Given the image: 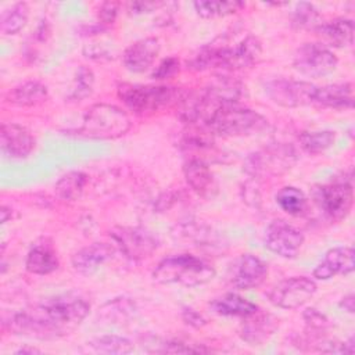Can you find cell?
<instances>
[{
  "mask_svg": "<svg viewBox=\"0 0 355 355\" xmlns=\"http://www.w3.org/2000/svg\"><path fill=\"white\" fill-rule=\"evenodd\" d=\"M90 304L75 293L50 297L10 315L4 327L12 334L54 340L72 333L89 315Z\"/></svg>",
  "mask_w": 355,
  "mask_h": 355,
  "instance_id": "6da1fadb",
  "label": "cell"
},
{
  "mask_svg": "<svg viewBox=\"0 0 355 355\" xmlns=\"http://www.w3.org/2000/svg\"><path fill=\"white\" fill-rule=\"evenodd\" d=\"M215 275V268L207 261L191 254H175L158 262L153 270V280L158 284L198 287L209 283Z\"/></svg>",
  "mask_w": 355,
  "mask_h": 355,
  "instance_id": "7a4b0ae2",
  "label": "cell"
},
{
  "mask_svg": "<svg viewBox=\"0 0 355 355\" xmlns=\"http://www.w3.org/2000/svg\"><path fill=\"white\" fill-rule=\"evenodd\" d=\"M214 136L243 137L265 132L269 122L259 112L239 104L222 105L207 119L204 125Z\"/></svg>",
  "mask_w": 355,
  "mask_h": 355,
  "instance_id": "3957f363",
  "label": "cell"
},
{
  "mask_svg": "<svg viewBox=\"0 0 355 355\" xmlns=\"http://www.w3.org/2000/svg\"><path fill=\"white\" fill-rule=\"evenodd\" d=\"M132 121L119 107L107 103L90 105L82 118V123L75 129V136L94 140H112L129 132Z\"/></svg>",
  "mask_w": 355,
  "mask_h": 355,
  "instance_id": "277c9868",
  "label": "cell"
},
{
  "mask_svg": "<svg viewBox=\"0 0 355 355\" xmlns=\"http://www.w3.org/2000/svg\"><path fill=\"white\" fill-rule=\"evenodd\" d=\"M184 94V90L173 86L133 83H122L118 86L119 100L136 114L155 112L164 108L178 105Z\"/></svg>",
  "mask_w": 355,
  "mask_h": 355,
  "instance_id": "5b68a950",
  "label": "cell"
},
{
  "mask_svg": "<svg viewBox=\"0 0 355 355\" xmlns=\"http://www.w3.org/2000/svg\"><path fill=\"white\" fill-rule=\"evenodd\" d=\"M295 148L287 143H272L262 150L250 154L244 162V171L252 178H265L284 173L297 162Z\"/></svg>",
  "mask_w": 355,
  "mask_h": 355,
  "instance_id": "8992f818",
  "label": "cell"
},
{
  "mask_svg": "<svg viewBox=\"0 0 355 355\" xmlns=\"http://www.w3.org/2000/svg\"><path fill=\"white\" fill-rule=\"evenodd\" d=\"M313 198L330 220L340 222L345 219L354 204L351 178H338L327 184L319 186L313 191Z\"/></svg>",
  "mask_w": 355,
  "mask_h": 355,
  "instance_id": "52a82bcc",
  "label": "cell"
},
{
  "mask_svg": "<svg viewBox=\"0 0 355 355\" xmlns=\"http://www.w3.org/2000/svg\"><path fill=\"white\" fill-rule=\"evenodd\" d=\"M293 65L304 76L322 78L336 71L338 58L323 43H304L297 49Z\"/></svg>",
  "mask_w": 355,
  "mask_h": 355,
  "instance_id": "ba28073f",
  "label": "cell"
},
{
  "mask_svg": "<svg viewBox=\"0 0 355 355\" xmlns=\"http://www.w3.org/2000/svg\"><path fill=\"white\" fill-rule=\"evenodd\" d=\"M318 286L306 276L287 277L268 291L269 302L280 309H297L305 305L316 293Z\"/></svg>",
  "mask_w": 355,
  "mask_h": 355,
  "instance_id": "9c48e42d",
  "label": "cell"
},
{
  "mask_svg": "<svg viewBox=\"0 0 355 355\" xmlns=\"http://www.w3.org/2000/svg\"><path fill=\"white\" fill-rule=\"evenodd\" d=\"M316 87L318 86L306 80L277 78L265 85V93L275 104L286 108H295L312 104Z\"/></svg>",
  "mask_w": 355,
  "mask_h": 355,
  "instance_id": "30bf717a",
  "label": "cell"
},
{
  "mask_svg": "<svg viewBox=\"0 0 355 355\" xmlns=\"http://www.w3.org/2000/svg\"><path fill=\"white\" fill-rule=\"evenodd\" d=\"M110 236L119 251L132 261L148 258L158 247L157 239L148 230L137 226H116Z\"/></svg>",
  "mask_w": 355,
  "mask_h": 355,
  "instance_id": "8fae6325",
  "label": "cell"
},
{
  "mask_svg": "<svg viewBox=\"0 0 355 355\" xmlns=\"http://www.w3.org/2000/svg\"><path fill=\"white\" fill-rule=\"evenodd\" d=\"M304 245V234L300 229L283 219L272 220L265 230V247L286 259L295 258Z\"/></svg>",
  "mask_w": 355,
  "mask_h": 355,
  "instance_id": "7c38bea8",
  "label": "cell"
},
{
  "mask_svg": "<svg viewBox=\"0 0 355 355\" xmlns=\"http://www.w3.org/2000/svg\"><path fill=\"white\" fill-rule=\"evenodd\" d=\"M229 282L240 290L261 286L268 276V265L252 254H241L229 268Z\"/></svg>",
  "mask_w": 355,
  "mask_h": 355,
  "instance_id": "4fadbf2b",
  "label": "cell"
},
{
  "mask_svg": "<svg viewBox=\"0 0 355 355\" xmlns=\"http://www.w3.org/2000/svg\"><path fill=\"white\" fill-rule=\"evenodd\" d=\"M244 85L237 79L230 76H216L204 89H201V93L214 114V111L222 105L239 104L244 96Z\"/></svg>",
  "mask_w": 355,
  "mask_h": 355,
  "instance_id": "5bb4252c",
  "label": "cell"
},
{
  "mask_svg": "<svg viewBox=\"0 0 355 355\" xmlns=\"http://www.w3.org/2000/svg\"><path fill=\"white\" fill-rule=\"evenodd\" d=\"M277 327L279 319L276 316L257 309L254 313L243 318L239 327V336L248 345L258 347L265 344L275 334Z\"/></svg>",
  "mask_w": 355,
  "mask_h": 355,
  "instance_id": "9a60e30c",
  "label": "cell"
},
{
  "mask_svg": "<svg viewBox=\"0 0 355 355\" xmlns=\"http://www.w3.org/2000/svg\"><path fill=\"white\" fill-rule=\"evenodd\" d=\"M1 151L10 158L22 159L29 157L35 148V139L31 132L18 123L3 122L0 130Z\"/></svg>",
  "mask_w": 355,
  "mask_h": 355,
  "instance_id": "2e32d148",
  "label": "cell"
},
{
  "mask_svg": "<svg viewBox=\"0 0 355 355\" xmlns=\"http://www.w3.org/2000/svg\"><path fill=\"white\" fill-rule=\"evenodd\" d=\"M354 272V250L348 245L326 251L323 259L315 266L312 275L318 280H329L337 275L347 276Z\"/></svg>",
  "mask_w": 355,
  "mask_h": 355,
  "instance_id": "e0dca14e",
  "label": "cell"
},
{
  "mask_svg": "<svg viewBox=\"0 0 355 355\" xmlns=\"http://www.w3.org/2000/svg\"><path fill=\"white\" fill-rule=\"evenodd\" d=\"M161 44L157 37H143L132 43L122 54V61L129 72L140 73L147 71L157 55L159 54Z\"/></svg>",
  "mask_w": 355,
  "mask_h": 355,
  "instance_id": "ac0fdd59",
  "label": "cell"
},
{
  "mask_svg": "<svg viewBox=\"0 0 355 355\" xmlns=\"http://www.w3.org/2000/svg\"><path fill=\"white\" fill-rule=\"evenodd\" d=\"M114 255V247L107 243H92L72 255V268L85 276L97 272L105 262H108Z\"/></svg>",
  "mask_w": 355,
  "mask_h": 355,
  "instance_id": "d6986e66",
  "label": "cell"
},
{
  "mask_svg": "<svg viewBox=\"0 0 355 355\" xmlns=\"http://www.w3.org/2000/svg\"><path fill=\"white\" fill-rule=\"evenodd\" d=\"M186 183L201 197H214L218 190L216 180L209 165L200 158H189L183 165Z\"/></svg>",
  "mask_w": 355,
  "mask_h": 355,
  "instance_id": "ffe728a7",
  "label": "cell"
},
{
  "mask_svg": "<svg viewBox=\"0 0 355 355\" xmlns=\"http://www.w3.org/2000/svg\"><path fill=\"white\" fill-rule=\"evenodd\" d=\"M262 54V43L254 35H247L241 40L229 46L225 69L236 71L252 67Z\"/></svg>",
  "mask_w": 355,
  "mask_h": 355,
  "instance_id": "44dd1931",
  "label": "cell"
},
{
  "mask_svg": "<svg viewBox=\"0 0 355 355\" xmlns=\"http://www.w3.org/2000/svg\"><path fill=\"white\" fill-rule=\"evenodd\" d=\"M313 103L323 107L336 108V110L352 108L354 105L352 83L343 82V83H331V85L316 87Z\"/></svg>",
  "mask_w": 355,
  "mask_h": 355,
  "instance_id": "7402d4cb",
  "label": "cell"
},
{
  "mask_svg": "<svg viewBox=\"0 0 355 355\" xmlns=\"http://www.w3.org/2000/svg\"><path fill=\"white\" fill-rule=\"evenodd\" d=\"M315 31L327 43L326 46L345 49L354 43V21L349 18L341 17L324 24L322 22Z\"/></svg>",
  "mask_w": 355,
  "mask_h": 355,
  "instance_id": "603a6c76",
  "label": "cell"
},
{
  "mask_svg": "<svg viewBox=\"0 0 355 355\" xmlns=\"http://www.w3.org/2000/svg\"><path fill=\"white\" fill-rule=\"evenodd\" d=\"M47 86L39 80H28L12 87L7 96V103L17 107H33L47 100Z\"/></svg>",
  "mask_w": 355,
  "mask_h": 355,
  "instance_id": "cb8c5ba5",
  "label": "cell"
},
{
  "mask_svg": "<svg viewBox=\"0 0 355 355\" xmlns=\"http://www.w3.org/2000/svg\"><path fill=\"white\" fill-rule=\"evenodd\" d=\"M60 261L54 250L44 244L33 245L25 259V268L32 275H50L58 269Z\"/></svg>",
  "mask_w": 355,
  "mask_h": 355,
  "instance_id": "d4e9b609",
  "label": "cell"
},
{
  "mask_svg": "<svg viewBox=\"0 0 355 355\" xmlns=\"http://www.w3.org/2000/svg\"><path fill=\"white\" fill-rule=\"evenodd\" d=\"M209 308L218 315L237 318H245L258 309L254 302L234 293H227L215 298L209 302Z\"/></svg>",
  "mask_w": 355,
  "mask_h": 355,
  "instance_id": "484cf974",
  "label": "cell"
},
{
  "mask_svg": "<svg viewBox=\"0 0 355 355\" xmlns=\"http://www.w3.org/2000/svg\"><path fill=\"white\" fill-rule=\"evenodd\" d=\"M87 183V175L80 171H71L62 175L55 183V194L64 201H76L80 198L85 186Z\"/></svg>",
  "mask_w": 355,
  "mask_h": 355,
  "instance_id": "4316f807",
  "label": "cell"
},
{
  "mask_svg": "<svg viewBox=\"0 0 355 355\" xmlns=\"http://www.w3.org/2000/svg\"><path fill=\"white\" fill-rule=\"evenodd\" d=\"M196 12L201 18H219L233 15L245 7L243 1H215V0H198L193 3Z\"/></svg>",
  "mask_w": 355,
  "mask_h": 355,
  "instance_id": "83f0119b",
  "label": "cell"
},
{
  "mask_svg": "<svg viewBox=\"0 0 355 355\" xmlns=\"http://www.w3.org/2000/svg\"><path fill=\"white\" fill-rule=\"evenodd\" d=\"M29 18V7L26 3L19 1L4 10L0 17V31L4 35H17L22 31Z\"/></svg>",
  "mask_w": 355,
  "mask_h": 355,
  "instance_id": "f1b7e54d",
  "label": "cell"
},
{
  "mask_svg": "<svg viewBox=\"0 0 355 355\" xmlns=\"http://www.w3.org/2000/svg\"><path fill=\"white\" fill-rule=\"evenodd\" d=\"M300 146L309 154H320L336 141V133L333 130H305L298 136Z\"/></svg>",
  "mask_w": 355,
  "mask_h": 355,
  "instance_id": "f546056e",
  "label": "cell"
},
{
  "mask_svg": "<svg viewBox=\"0 0 355 355\" xmlns=\"http://www.w3.org/2000/svg\"><path fill=\"white\" fill-rule=\"evenodd\" d=\"M306 202L305 194L294 186H284L276 194V204L293 216L302 215L306 209Z\"/></svg>",
  "mask_w": 355,
  "mask_h": 355,
  "instance_id": "4dcf8cb0",
  "label": "cell"
},
{
  "mask_svg": "<svg viewBox=\"0 0 355 355\" xmlns=\"http://www.w3.org/2000/svg\"><path fill=\"white\" fill-rule=\"evenodd\" d=\"M90 348H93L96 352L101 354H129L133 351V343L122 336L115 334H105L96 337L90 340L89 343Z\"/></svg>",
  "mask_w": 355,
  "mask_h": 355,
  "instance_id": "1f68e13d",
  "label": "cell"
},
{
  "mask_svg": "<svg viewBox=\"0 0 355 355\" xmlns=\"http://www.w3.org/2000/svg\"><path fill=\"white\" fill-rule=\"evenodd\" d=\"M93 86H94V73L89 67L80 65L76 72H75V79H73V85L71 87L69 94L67 96V98L69 101L78 103L85 100L86 97H89L93 92Z\"/></svg>",
  "mask_w": 355,
  "mask_h": 355,
  "instance_id": "d6a6232c",
  "label": "cell"
},
{
  "mask_svg": "<svg viewBox=\"0 0 355 355\" xmlns=\"http://www.w3.org/2000/svg\"><path fill=\"white\" fill-rule=\"evenodd\" d=\"M320 17L312 3L301 1L291 14V25L295 29H316L320 25Z\"/></svg>",
  "mask_w": 355,
  "mask_h": 355,
  "instance_id": "836d02e7",
  "label": "cell"
},
{
  "mask_svg": "<svg viewBox=\"0 0 355 355\" xmlns=\"http://www.w3.org/2000/svg\"><path fill=\"white\" fill-rule=\"evenodd\" d=\"M136 306L135 302L130 301L129 298H114L104 304L101 309H98L104 318L108 320H115V319H125L130 315H133Z\"/></svg>",
  "mask_w": 355,
  "mask_h": 355,
  "instance_id": "e575fe53",
  "label": "cell"
},
{
  "mask_svg": "<svg viewBox=\"0 0 355 355\" xmlns=\"http://www.w3.org/2000/svg\"><path fill=\"white\" fill-rule=\"evenodd\" d=\"M179 237L189 239L190 241L196 243V245H204L207 237H212V233L205 226L190 223L179 226Z\"/></svg>",
  "mask_w": 355,
  "mask_h": 355,
  "instance_id": "d590c367",
  "label": "cell"
},
{
  "mask_svg": "<svg viewBox=\"0 0 355 355\" xmlns=\"http://www.w3.org/2000/svg\"><path fill=\"white\" fill-rule=\"evenodd\" d=\"M179 67H180V62L176 57H168L159 62V65L153 71L151 76L153 79H157V80L172 78L175 73L179 72Z\"/></svg>",
  "mask_w": 355,
  "mask_h": 355,
  "instance_id": "8d00e7d4",
  "label": "cell"
},
{
  "mask_svg": "<svg viewBox=\"0 0 355 355\" xmlns=\"http://www.w3.org/2000/svg\"><path fill=\"white\" fill-rule=\"evenodd\" d=\"M302 318L311 330H324L329 326V319L324 313L316 308H306L302 312Z\"/></svg>",
  "mask_w": 355,
  "mask_h": 355,
  "instance_id": "74e56055",
  "label": "cell"
},
{
  "mask_svg": "<svg viewBox=\"0 0 355 355\" xmlns=\"http://www.w3.org/2000/svg\"><path fill=\"white\" fill-rule=\"evenodd\" d=\"M162 352H171V354H191V352H209L208 348L202 345H196V344H187L179 340L168 341L164 344V348L161 349Z\"/></svg>",
  "mask_w": 355,
  "mask_h": 355,
  "instance_id": "f35d334b",
  "label": "cell"
},
{
  "mask_svg": "<svg viewBox=\"0 0 355 355\" xmlns=\"http://www.w3.org/2000/svg\"><path fill=\"white\" fill-rule=\"evenodd\" d=\"M119 11V3L105 1L98 7V21L101 25L114 24Z\"/></svg>",
  "mask_w": 355,
  "mask_h": 355,
  "instance_id": "ab89813d",
  "label": "cell"
},
{
  "mask_svg": "<svg viewBox=\"0 0 355 355\" xmlns=\"http://www.w3.org/2000/svg\"><path fill=\"white\" fill-rule=\"evenodd\" d=\"M180 316H182V320H183L187 326L194 327V329H201L202 326L207 324V319H205L200 312H197L196 309L189 308V306H186V308L182 309Z\"/></svg>",
  "mask_w": 355,
  "mask_h": 355,
  "instance_id": "60d3db41",
  "label": "cell"
},
{
  "mask_svg": "<svg viewBox=\"0 0 355 355\" xmlns=\"http://www.w3.org/2000/svg\"><path fill=\"white\" fill-rule=\"evenodd\" d=\"M165 6V3H159V1H133L129 3L128 10L130 15H143V14H148L151 11H155L157 8Z\"/></svg>",
  "mask_w": 355,
  "mask_h": 355,
  "instance_id": "b9f144b4",
  "label": "cell"
},
{
  "mask_svg": "<svg viewBox=\"0 0 355 355\" xmlns=\"http://www.w3.org/2000/svg\"><path fill=\"white\" fill-rule=\"evenodd\" d=\"M338 306L341 309H344L348 313H354L355 311V301H354V294H348L345 297L341 298V301L338 302Z\"/></svg>",
  "mask_w": 355,
  "mask_h": 355,
  "instance_id": "7bdbcfd3",
  "label": "cell"
},
{
  "mask_svg": "<svg viewBox=\"0 0 355 355\" xmlns=\"http://www.w3.org/2000/svg\"><path fill=\"white\" fill-rule=\"evenodd\" d=\"M0 214H1V223H6L8 219H11V216H12V209L8 208V207H6V205H3Z\"/></svg>",
  "mask_w": 355,
  "mask_h": 355,
  "instance_id": "ee69618b",
  "label": "cell"
},
{
  "mask_svg": "<svg viewBox=\"0 0 355 355\" xmlns=\"http://www.w3.org/2000/svg\"><path fill=\"white\" fill-rule=\"evenodd\" d=\"M40 352H42L40 349H37L35 347H28V345L21 347L19 349L15 351V354H22V355H25V354H40Z\"/></svg>",
  "mask_w": 355,
  "mask_h": 355,
  "instance_id": "f6af8a7d",
  "label": "cell"
}]
</instances>
